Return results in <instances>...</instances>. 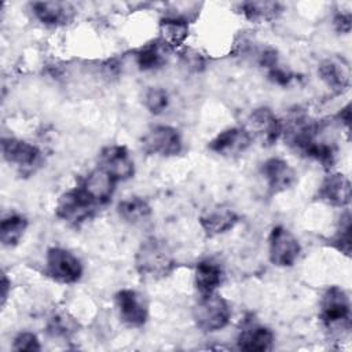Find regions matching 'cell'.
<instances>
[{
    "instance_id": "cell-1",
    "label": "cell",
    "mask_w": 352,
    "mask_h": 352,
    "mask_svg": "<svg viewBox=\"0 0 352 352\" xmlns=\"http://www.w3.org/2000/svg\"><path fill=\"white\" fill-rule=\"evenodd\" d=\"M135 270L146 280H161L176 270V257L166 241L150 236L140 242L133 257Z\"/></svg>"
},
{
    "instance_id": "cell-2",
    "label": "cell",
    "mask_w": 352,
    "mask_h": 352,
    "mask_svg": "<svg viewBox=\"0 0 352 352\" xmlns=\"http://www.w3.org/2000/svg\"><path fill=\"white\" fill-rule=\"evenodd\" d=\"M191 314L195 326L201 331L216 333L230 323L232 311L230 302L216 292L210 294H199Z\"/></svg>"
},
{
    "instance_id": "cell-3",
    "label": "cell",
    "mask_w": 352,
    "mask_h": 352,
    "mask_svg": "<svg viewBox=\"0 0 352 352\" xmlns=\"http://www.w3.org/2000/svg\"><path fill=\"white\" fill-rule=\"evenodd\" d=\"M319 319L329 329H351V300L348 293L337 286H329L319 300Z\"/></svg>"
},
{
    "instance_id": "cell-4",
    "label": "cell",
    "mask_w": 352,
    "mask_h": 352,
    "mask_svg": "<svg viewBox=\"0 0 352 352\" xmlns=\"http://www.w3.org/2000/svg\"><path fill=\"white\" fill-rule=\"evenodd\" d=\"M98 208L77 186L59 195L55 205V216L70 227H80L95 216Z\"/></svg>"
},
{
    "instance_id": "cell-5",
    "label": "cell",
    "mask_w": 352,
    "mask_h": 352,
    "mask_svg": "<svg viewBox=\"0 0 352 352\" xmlns=\"http://www.w3.org/2000/svg\"><path fill=\"white\" fill-rule=\"evenodd\" d=\"M84 274L81 260L70 250L52 246L47 250L44 275L59 285L77 283Z\"/></svg>"
},
{
    "instance_id": "cell-6",
    "label": "cell",
    "mask_w": 352,
    "mask_h": 352,
    "mask_svg": "<svg viewBox=\"0 0 352 352\" xmlns=\"http://www.w3.org/2000/svg\"><path fill=\"white\" fill-rule=\"evenodd\" d=\"M142 150L147 155L155 157H176L183 151V138L177 128L165 124L150 126L143 135Z\"/></svg>"
},
{
    "instance_id": "cell-7",
    "label": "cell",
    "mask_w": 352,
    "mask_h": 352,
    "mask_svg": "<svg viewBox=\"0 0 352 352\" xmlns=\"http://www.w3.org/2000/svg\"><path fill=\"white\" fill-rule=\"evenodd\" d=\"M301 243L285 226H274L268 235L270 263L279 268L293 267L301 256Z\"/></svg>"
},
{
    "instance_id": "cell-8",
    "label": "cell",
    "mask_w": 352,
    "mask_h": 352,
    "mask_svg": "<svg viewBox=\"0 0 352 352\" xmlns=\"http://www.w3.org/2000/svg\"><path fill=\"white\" fill-rule=\"evenodd\" d=\"M114 305L118 319L131 329H140L148 320V301L135 289L124 287L114 294Z\"/></svg>"
},
{
    "instance_id": "cell-9",
    "label": "cell",
    "mask_w": 352,
    "mask_h": 352,
    "mask_svg": "<svg viewBox=\"0 0 352 352\" xmlns=\"http://www.w3.org/2000/svg\"><path fill=\"white\" fill-rule=\"evenodd\" d=\"M252 139H257L261 146L271 147L282 138V118H279L270 107L261 106L248 116L246 126Z\"/></svg>"
},
{
    "instance_id": "cell-10",
    "label": "cell",
    "mask_w": 352,
    "mask_h": 352,
    "mask_svg": "<svg viewBox=\"0 0 352 352\" xmlns=\"http://www.w3.org/2000/svg\"><path fill=\"white\" fill-rule=\"evenodd\" d=\"M1 154L4 161L22 173L34 172L43 160L41 151L36 144L18 138H3Z\"/></svg>"
},
{
    "instance_id": "cell-11",
    "label": "cell",
    "mask_w": 352,
    "mask_h": 352,
    "mask_svg": "<svg viewBox=\"0 0 352 352\" xmlns=\"http://www.w3.org/2000/svg\"><path fill=\"white\" fill-rule=\"evenodd\" d=\"M98 166L117 183L131 180L135 176V161L124 144L104 146L99 153Z\"/></svg>"
},
{
    "instance_id": "cell-12",
    "label": "cell",
    "mask_w": 352,
    "mask_h": 352,
    "mask_svg": "<svg viewBox=\"0 0 352 352\" xmlns=\"http://www.w3.org/2000/svg\"><path fill=\"white\" fill-rule=\"evenodd\" d=\"M253 143L245 126H228L208 142V150L216 155L232 158L243 154Z\"/></svg>"
},
{
    "instance_id": "cell-13",
    "label": "cell",
    "mask_w": 352,
    "mask_h": 352,
    "mask_svg": "<svg viewBox=\"0 0 352 352\" xmlns=\"http://www.w3.org/2000/svg\"><path fill=\"white\" fill-rule=\"evenodd\" d=\"M260 173L271 195L290 190L297 182V173L294 168L280 157L267 158L260 166Z\"/></svg>"
},
{
    "instance_id": "cell-14",
    "label": "cell",
    "mask_w": 352,
    "mask_h": 352,
    "mask_svg": "<svg viewBox=\"0 0 352 352\" xmlns=\"http://www.w3.org/2000/svg\"><path fill=\"white\" fill-rule=\"evenodd\" d=\"M316 198L323 204L334 208H348L352 198L349 177L341 172L329 170L318 187Z\"/></svg>"
},
{
    "instance_id": "cell-15",
    "label": "cell",
    "mask_w": 352,
    "mask_h": 352,
    "mask_svg": "<svg viewBox=\"0 0 352 352\" xmlns=\"http://www.w3.org/2000/svg\"><path fill=\"white\" fill-rule=\"evenodd\" d=\"M274 331L253 319L245 320L236 336V348L245 352H267L274 346Z\"/></svg>"
},
{
    "instance_id": "cell-16",
    "label": "cell",
    "mask_w": 352,
    "mask_h": 352,
    "mask_svg": "<svg viewBox=\"0 0 352 352\" xmlns=\"http://www.w3.org/2000/svg\"><path fill=\"white\" fill-rule=\"evenodd\" d=\"M239 221L238 213L227 205L206 208L198 217V223L206 236L213 238L231 231Z\"/></svg>"
},
{
    "instance_id": "cell-17",
    "label": "cell",
    "mask_w": 352,
    "mask_h": 352,
    "mask_svg": "<svg viewBox=\"0 0 352 352\" xmlns=\"http://www.w3.org/2000/svg\"><path fill=\"white\" fill-rule=\"evenodd\" d=\"M322 82L336 95L344 94L351 87L349 63L342 56H330L318 65Z\"/></svg>"
},
{
    "instance_id": "cell-18",
    "label": "cell",
    "mask_w": 352,
    "mask_h": 352,
    "mask_svg": "<svg viewBox=\"0 0 352 352\" xmlns=\"http://www.w3.org/2000/svg\"><path fill=\"white\" fill-rule=\"evenodd\" d=\"M117 182L102 168L96 166L89 170L80 182L78 187L98 205H106L111 201Z\"/></svg>"
},
{
    "instance_id": "cell-19",
    "label": "cell",
    "mask_w": 352,
    "mask_h": 352,
    "mask_svg": "<svg viewBox=\"0 0 352 352\" xmlns=\"http://www.w3.org/2000/svg\"><path fill=\"white\" fill-rule=\"evenodd\" d=\"M30 11L41 25L48 28L65 26L76 15L74 7L67 1H33Z\"/></svg>"
},
{
    "instance_id": "cell-20",
    "label": "cell",
    "mask_w": 352,
    "mask_h": 352,
    "mask_svg": "<svg viewBox=\"0 0 352 352\" xmlns=\"http://www.w3.org/2000/svg\"><path fill=\"white\" fill-rule=\"evenodd\" d=\"M226 280L223 264L212 257L199 260L194 267V286L199 294L216 293Z\"/></svg>"
},
{
    "instance_id": "cell-21",
    "label": "cell",
    "mask_w": 352,
    "mask_h": 352,
    "mask_svg": "<svg viewBox=\"0 0 352 352\" xmlns=\"http://www.w3.org/2000/svg\"><path fill=\"white\" fill-rule=\"evenodd\" d=\"M158 33H160L158 40L165 47H168L169 50H177L186 43L190 34L188 19L177 14L166 15L160 19Z\"/></svg>"
},
{
    "instance_id": "cell-22",
    "label": "cell",
    "mask_w": 352,
    "mask_h": 352,
    "mask_svg": "<svg viewBox=\"0 0 352 352\" xmlns=\"http://www.w3.org/2000/svg\"><path fill=\"white\" fill-rule=\"evenodd\" d=\"M169 48L165 47L158 38L148 41L133 52L135 63L142 72H151L162 67L166 62Z\"/></svg>"
},
{
    "instance_id": "cell-23",
    "label": "cell",
    "mask_w": 352,
    "mask_h": 352,
    "mask_svg": "<svg viewBox=\"0 0 352 352\" xmlns=\"http://www.w3.org/2000/svg\"><path fill=\"white\" fill-rule=\"evenodd\" d=\"M117 214L122 221L138 226L151 217L153 209L143 197L131 195L117 204Z\"/></svg>"
},
{
    "instance_id": "cell-24",
    "label": "cell",
    "mask_w": 352,
    "mask_h": 352,
    "mask_svg": "<svg viewBox=\"0 0 352 352\" xmlns=\"http://www.w3.org/2000/svg\"><path fill=\"white\" fill-rule=\"evenodd\" d=\"M29 227V220L25 214L11 212L3 216L0 223V241L4 248L16 246L23 238Z\"/></svg>"
},
{
    "instance_id": "cell-25",
    "label": "cell",
    "mask_w": 352,
    "mask_h": 352,
    "mask_svg": "<svg viewBox=\"0 0 352 352\" xmlns=\"http://www.w3.org/2000/svg\"><path fill=\"white\" fill-rule=\"evenodd\" d=\"M239 8L248 21L256 23L271 22L283 11V6L278 1H243Z\"/></svg>"
},
{
    "instance_id": "cell-26",
    "label": "cell",
    "mask_w": 352,
    "mask_h": 352,
    "mask_svg": "<svg viewBox=\"0 0 352 352\" xmlns=\"http://www.w3.org/2000/svg\"><path fill=\"white\" fill-rule=\"evenodd\" d=\"M337 153H338V148L333 142L323 140L319 138L307 147V150L301 157L316 161L326 170H331V168L337 161Z\"/></svg>"
},
{
    "instance_id": "cell-27",
    "label": "cell",
    "mask_w": 352,
    "mask_h": 352,
    "mask_svg": "<svg viewBox=\"0 0 352 352\" xmlns=\"http://www.w3.org/2000/svg\"><path fill=\"white\" fill-rule=\"evenodd\" d=\"M351 230H352V221H351V212L348 208H345L344 213L341 214L337 228L331 238L329 239L330 245L338 250L340 253L345 254L346 257L351 256Z\"/></svg>"
},
{
    "instance_id": "cell-28",
    "label": "cell",
    "mask_w": 352,
    "mask_h": 352,
    "mask_svg": "<svg viewBox=\"0 0 352 352\" xmlns=\"http://www.w3.org/2000/svg\"><path fill=\"white\" fill-rule=\"evenodd\" d=\"M169 94L162 87H148L143 94V106L154 116L162 114L169 107Z\"/></svg>"
},
{
    "instance_id": "cell-29",
    "label": "cell",
    "mask_w": 352,
    "mask_h": 352,
    "mask_svg": "<svg viewBox=\"0 0 352 352\" xmlns=\"http://www.w3.org/2000/svg\"><path fill=\"white\" fill-rule=\"evenodd\" d=\"M76 330V322L65 314L55 315L48 323V333L52 337H67Z\"/></svg>"
},
{
    "instance_id": "cell-30",
    "label": "cell",
    "mask_w": 352,
    "mask_h": 352,
    "mask_svg": "<svg viewBox=\"0 0 352 352\" xmlns=\"http://www.w3.org/2000/svg\"><path fill=\"white\" fill-rule=\"evenodd\" d=\"M12 349L18 352H37L41 351V344L34 333L21 331L12 340Z\"/></svg>"
},
{
    "instance_id": "cell-31",
    "label": "cell",
    "mask_w": 352,
    "mask_h": 352,
    "mask_svg": "<svg viewBox=\"0 0 352 352\" xmlns=\"http://www.w3.org/2000/svg\"><path fill=\"white\" fill-rule=\"evenodd\" d=\"M182 63L187 70L194 72V73H198V72L204 70V67H205L204 56L198 51L191 50V48H187L182 52Z\"/></svg>"
},
{
    "instance_id": "cell-32",
    "label": "cell",
    "mask_w": 352,
    "mask_h": 352,
    "mask_svg": "<svg viewBox=\"0 0 352 352\" xmlns=\"http://www.w3.org/2000/svg\"><path fill=\"white\" fill-rule=\"evenodd\" d=\"M267 73H268V78H270L274 84L280 85V87L289 85V84L293 81V78H294V74H293L289 69L282 67L280 65H276L275 67L270 69Z\"/></svg>"
},
{
    "instance_id": "cell-33",
    "label": "cell",
    "mask_w": 352,
    "mask_h": 352,
    "mask_svg": "<svg viewBox=\"0 0 352 352\" xmlns=\"http://www.w3.org/2000/svg\"><path fill=\"white\" fill-rule=\"evenodd\" d=\"M334 29L341 34H348L352 26V14L349 11H338L333 18Z\"/></svg>"
},
{
    "instance_id": "cell-34",
    "label": "cell",
    "mask_w": 352,
    "mask_h": 352,
    "mask_svg": "<svg viewBox=\"0 0 352 352\" xmlns=\"http://www.w3.org/2000/svg\"><path fill=\"white\" fill-rule=\"evenodd\" d=\"M336 121H338V124L341 126H344L346 131L349 129V125H351V104L349 103H346L344 107H341V110L336 116Z\"/></svg>"
},
{
    "instance_id": "cell-35",
    "label": "cell",
    "mask_w": 352,
    "mask_h": 352,
    "mask_svg": "<svg viewBox=\"0 0 352 352\" xmlns=\"http://www.w3.org/2000/svg\"><path fill=\"white\" fill-rule=\"evenodd\" d=\"M11 287V280L7 278V275L4 274L1 278V305L6 304L7 297H8V290Z\"/></svg>"
}]
</instances>
